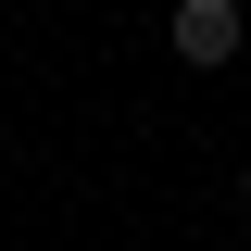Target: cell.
<instances>
[{
	"mask_svg": "<svg viewBox=\"0 0 251 251\" xmlns=\"http://www.w3.org/2000/svg\"><path fill=\"white\" fill-rule=\"evenodd\" d=\"M163 50H176L188 75L239 63V50H251V0H176V13H163Z\"/></svg>",
	"mask_w": 251,
	"mask_h": 251,
	"instance_id": "6da1fadb",
	"label": "cell"
},
{
	"mask_svg": "<svg viewBox=\"0 0 251 251\" xmlns=\"http://www.w3.org/2000/svg\"><path fill=\"white\" fill-rule=\"evenodd\" d=\"M239 214H251V163H239Z\"/></svg>",
	"mask_w": 251,
	"mask_h": 251,
	"instance_id": "7a4b0ae2",
	"label": "cell"
}]
</instances>
